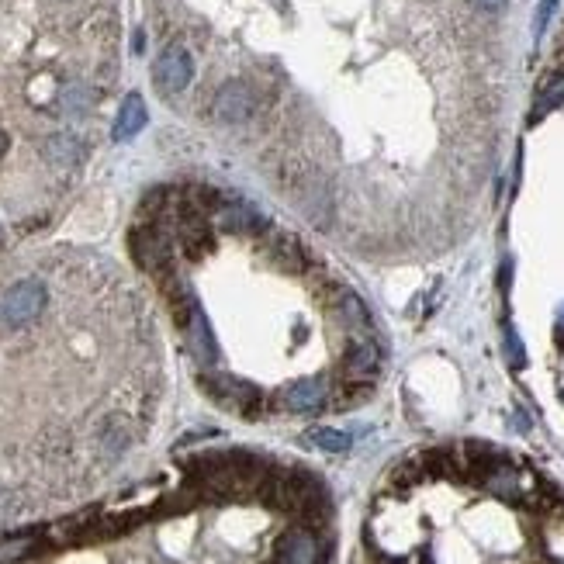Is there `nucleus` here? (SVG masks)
Instances as JSON below:
<instances>
[{
    "label": "nucleus",
    "instance_id": "nucleus-13",
    "mask_svg": "<svg viewBox=\"0 0 564 564\" xmlns=\"http://www.w3.org/2000/svg\"><path fill=\"white\" fill-rule=\"evenodd\" d=\"M270 257L281 263L284 270H305L308 253L305 246L298 243V236H274L270 239Z\"/></svg>",
    "mask_w": 564,
    "mask_h": 564
},
{
    "label": "nucleus",
    "instance_id": "nucleus-14",
    "mask_svg": "<svg viewBox=\"0 0 564 564\" xmlns=\"http://www.w3.org/2000/svg\"><path fill=\"white\" fill-rule=\"evenodd\" d=\"M312 447H319V450H326V454H343V450H350V433H343V430H329V426H319V430H308L305 436Z\"/></svg>",
    "mask_w": 564,
    "mask_h": 564
},
{
    "label": "nucleus",
    "instance_id": "nucleus-6",
    "mask_svg": "<svg viewBox=\"0 0 564 564\" xmlns=\"http://www.w3.org/2000/svg\"><path fill=\"white\" fill-rule=\"evenodd\" d=\"M177 243L187 260H205L215 250V236L208 229V215H177Z\"/></svg>",
    "mask_w": 564,
    "mask_h": 564
},
{
    "label": "nucleus",
    "instance_id": "nucleus-17",
    "mask_svg": "<svg viewBox=\"0 0 564 564\" xmlns=\"http://www.w3.org/2000/svg\"><path fill=\"white\" fill-rule=\"evenodd\" d=\"M564 101V73H558V77H551L544 84V90H540V104H537V115L533 118H540L544 111H551V108H558V104Z\"/></svg>",
    "mask_w": 564,
    "mask_h": 564
},
{
    "label": "nucleus",
    "instance_id": "nucleus-9",
    "mask_svg": "<svg viewBox=\"0 0 564 564\" xmlns=\"http://www.w3.org/2000/svg\"><path fill=\"white\" fill-rule=\"evenodd\" d=\"M381 371V350L374 343H357L350 347L347 360H343V374L347 381H360V385H371Z\"/></svg>",
    "mask_w": 564,
    "mask_h": 564
},
{
    "label": "nucleus",
    "instance_id": "nucleus-20",
    "mask_svg": "<svg viewBox=\"0 0 564 564\" xmlns=\"http://www.w3.org/2000/svg\"><path fill=\"white\" fill-rule=\"evenodd\" d=\"M509 0H478V7H485V11H499V7H506Z\"/></svg>",
    "mask_w": 564,
    "mask_h": 564
},
{
    "label": "nucleus",
    "instance_id": "nucleus-19",
    "mask_svg": "<svg viewBox=\"0 0 564 564\" xmlns=\"http://www.w3.org/2000/svg\"><path fill=\"white\" fill-rule=\"evenodd\" d=\"M506 340H509V357H513V367H523L526 364V357H523V347H520V340L513 336V329L506 333Z\"/></svg>",
    "mask_w": 564,
    "mask_h": 564
},
{
    "label": "nucleus",
    "instance_id": "nucleus-11",
    "mask_svg": "<svg viewBox=\"0 0 564 564\" xmlns=\"http://www.w3.org/2000/svg\"><path fill=\"white\" fill-rule=\"evenodd\" d=\"M146 101H142L139 94H129L122 101V108H118V118H115V139L125 142V139H135L142 129H146Z\"/></svg>",
    "mask_w": 564,
    "mask_h": 564
},
{
    "label": "nucleus",
    "instance_id": "nucleus-22",
    "mask_svg": "<svg viewBox=\"0 0 564 564\" xmlns=\"http://www.w3.org/2000/svg\"><path fill=\"white\" fill-rule=\"evenodd\" d=\"M561 402H564V391H561Z\"/></svg>",
    "mask_w": 564,
    "mask_h": 564
},
{
    "label": "nucleus",
    "instance_id": "nucleus-15",
    "mask_svg": "<svg viewBox=\"0 0 564 564\" xmlns=\"http://www.w3.org/2000/svg\"><path fill=\"white\" fill-rule=\"evenodd\" d=\"M45 153H49L52 163H59V167H73V163L80 160V142L73 139V135H56V139H49V146H45Z\"/></svg>",
    "mask_w": 564,
    "mask_h": 564
},
{
    "label": "nucleus",
    "instance_id": "nucleus-3",
    "mask_svg": "<svg viewBox=\"0 0 564 564\" xmlns=\"http://www.w3.org/2000/svg\"><path fill=\"white\" fill-rule=\"evenodd\" d=\"M129 250L135 263L142 270H149L153 277H160L163 270L174 267V250H170V239L160 232V225H135L129 232Z\"/></svg>",
    "mask_w": 564,
    "mask_h": 564
},
{
    "label": "nucleus",
    "instance_id": "nucleus-12",
    "mask_svg": "<svg viewBox=\"0 0 564 564\" xmlns=\"http://www.w3.org/2000/svg\"><path fill=\"white\" fill-rule=\"evenodd\" d=\"M187 336H191V347L198 353L201 364H212L215 360V340H212V329H208V319L201 308H194L191 319H187Z\"/></svg>",
    "mask_w": 564,
    "mask_h": 564
},
{
    "label": "nucleus",
    "instance_id": "nucleus-5",
    "mask_svg": "<svg viewBox=\"0 0 564 564\" xmlns=\"http://www.w3.org/2000/svg\"><path fill=\"white\" fill-rule=\"evenodd\" d=\"M253 104H257V101H253V90L246 84H239V80H229V84L215 94L212 115L222 125H239V122H246V118L253 115Z\"/></svg>",
    "mask_w": 564,
    "mask_h": 564
},
{
    "label": "nucleus",
    "instance_id": "nucleus-10",
    "mask_svg": "<svg viewBox=\"0 0 564 564\" xmlns=\"http://www.w3.org/2000/svg\"><path fill=\"white\" fill-rule=\"evenodd\" d=\"M222 225L232 236H263V232H267V218H263L257 208H246V205H225Z\"/></svg>",
    "mask_w": 564,
    "mask_h": 564
},
{
    "label": "nucleus",
    "instance_id": "nucleus-18",
    "mask_svg": "<svg viewBox=\"0 0 564 564\" xmlns=\"http://www.w3.org/2000/svg\"><path fill=\"white\" fill-rule=\"evenodd\" d=\"M554 7H558V0H544V4H540V11H537V25H533V32H544V25H547V18H551V11Z\"/></svg>",
    "mask_w": 564,
    "mask_h": 564
},
{
    "label": "nucleus",
    "instance_id": "nucleus-8",
    "mask_svg": "<svg viewBox=\"0 0 564 564\" xmlns=\"http://www.w3.org/2000/svg\"><path fill=\"white\" fill-rule=\"evenodd\" d=\"M329 402V388L322 378H302L281 391V405L288 412H319Z\"/></svg>",
    "mask_w": 564,
    "mask_h": 564
},
{
    "label": "nucleus",
    "instance_id": "nucleus-21",
    "mask_svg": "<svg viewBox=\"0 0 564 564\" xmlns=\"http://www.w3.org/2000/svg\"><path fill=\"white\" fill-rule=\"evenodd\" d=\"M561 333H564V308H561Z\"/></svg>",
    "mask_w": 564,
    "mask_h": 564
},
{
    "label": "nucleus",
    "instance_id": "nucleus-1",
    "mask_svg": "<svg viewBox=\"0 0 564 564\" xmlns=\"http://www.w3.org/2000/svg\"><path fill=\"white\" fill-rule=\"evenodd\" d=\"M201 385H205V391L222 409L243 412V416H250V419L260 416L263 391L257 385H250V381H239V378H232V374H208V378H201Z\"/></svg>",
    "mask_w": 564,
    "mask_h": 564
},
{
    "label": "nucleus",
    "instance_id": "nucleus-2",
    "mask_svg": "<svg viewBox=\"0 0 564 564\" xmlns=\"http://www.w3.org/2000/svg\"><path fill=\"white\" fill-rule=\"evenodd\" d=\"M45 284L35 281V277H28V281H18L11 291L4 295V302H0V326L4 329H18V326H28V322H35L42 315L45 308Z\"/></svg>",
    "mask_w": 564,
    "mask_h": 564
},
{
    "label": "nucleus",
    "instance_id": "nucleus-4",
    "mask_svg": "<svg viewBox=\"0 0 564 564\" xmlns=\"http://www.w3.org/2000/svg\"><path fill=\"white\" fill-rule=\"evenodd\" d=\"M156 87L163 90V94H180L187 84H191L194 77V63L191 56H187L184 45H170V49H163V56L156 59Z\"/></svg>",
    "mask_w": 564,
    "mask_h": 564
},
{
    "label": "nucleus",
    "instance_id": "nucleus-7",
    "mask_svg": "<svg viewBox=\"0 0 564 564\" xmlns=\"http://www.w3.org/2000/svg\"><path fill=\"white\" fill-rule=\"evenodd\" d=\"M274 564H319V540H315V533L305 530V526L284 533V537L277 540Z\"/></svg>",
    "mask_w": 564,
    "mask_h": 564
},
{
    "label": "nucleus",
    "instance_id": "nucleus-16",
    "mask_svg": "<svg viewBox=\"0 0 564 564\" xmlns=\"http://www.w3.org/2000/svg\"><path fill=\"white\" fill-rule=\"evenodd\" d=\"M35 547H39V537H32V533L14 537V540H7V544H0V561H21V558H28Z\"/></svg>",
    "mask_w": 564,
    "mask_h": 564
}]
</instances>
